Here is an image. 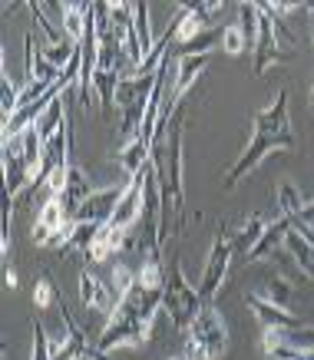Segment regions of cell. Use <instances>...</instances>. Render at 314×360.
I'll return each instance as SVG.
<instances>
[{
  "label": "cell",
  "mask_w": 314,
  "mask_h": 360,
  "mask_svg": "<svg viewBox=\"0 0 314 360\" xmlns=\"http://www.w3.org/2000/svg\"><path fill=\"white\" fill-rule=\"evenodd\" d=\"M228 347L225 321L212 304H202L189 330H185V357L189 360H218Z\"/></svg>",
  "instance_id": "6da1fadb"
},
{
  "label": "cell",
  "mask_w": 314,
  "mask_h": 360,
  "mask_svg": "<svg viewBox=\"0 0 314 360\" xmlns=\"http://www.w3.org/2000/svg\"><path fill=\"white\" fill-rule=\"evenodd\" d=\"M152 89H156V73L152 77H123L120 93H116V106L123 110V142L142 136V116H146Z\"/></svg>",
  "instance_id": "7a4b0ae2"
},
{
  "label": "cell",
  "mask_w": 314,
  "mask_h": 360,
  "mask_svg": "<svg viewBox=\"0 0 314 360\" xmlns=\"http://www.w3.org/2000/svg\"><path fill=\"white\" fill-rule=\"evenodd\" d=\"M202 297H199V288H192V284L185 281L182 268H172V271L165 274V291H163V307L165 314L172 317V324L179 330H189V324H192L195 317H199V311H202Z\"/></svg>",
  "instance_id": "3957f363"
},
{
  "label": "cell",
  "mask_w": 314,
  "mask_h": 360,
  "mask_svg": "<svg viewBox=\"0 0 314 360\" xmlns=\"http://www.w3.org/2000/svg\"><path fill=\"white\" fill-rule=\"evenodd\" d=\"M298 146V139H294V132H251L249 146H245V153L239 155V162L228 169L225 175V188H235L245 179V175L255 169V165L265 159L268 153H278V149H294Z\"/></svg>",
  "instance_id": "277c9868"
},
{
  "label": "cell",
  "mask_w": 314,
  "mask_h": 360,
  "mask_svg": "<svg viewBox=\"0 0 314 360\" xmlns=\"http://www.w3.org/2000/svg\"><path fill=\"white\" fill-rule=\"evenodd\" d=\"M288 56H291V46L282 40L275 13L268 11V4H258V40L251 50V73L261 77V73H268L271 63H284Z\"/></svg>",
  "instance_id": "5b68a950"
},
{
  "label": "cell",
  "mask_w": 314,
  "mask_h": 360,
  "mask_svg": "<svg viewBox=\"0 0 314 360\" xmlns=\"http://www.w3.org/2000/svg\"><path fill=\"white\" fill-rule=\"evenodd\" d=\"M232 258H235V251H232V235L228 229L215 231V241H212V248H208V262H206V271H202V284H199V297L212 304L215 295L222 291V281H225L228 268H232Z\"/></svg>",
  "instance_id": "8992f818"
},
{
  "label": "cell",
  "mask_w": 314,
  "mask_h": 360,
  "mask_svg": "<svg viewBox=\"0 0 314 360\" xmlns=\"http://www.w3.org/2000/svg\"><path fill=\"white\" fill-rule=\"evenodd\" d=\"M255 40H258V4H241L239 23H228L222 30V46L228 56H239L245 50H255Z\"/></svg>",
  "instance_id": "52a82bcc"
},
{
  "label": "cell",
  "mask_w": 314,
  "mask_h": 360,
  "mask_svg": "<svg viewBox=\"0 0 314 360\" xmlns=\"http://www.w3.org/2000/svg\"><path fill=\"white\" fill-rule=\"evenodd\" d=\"M123 192H126V186H113V188H106V192H93V195L73 212V221L76 225H106V221H113Z\"/></svg>",
  "instance_id": "ba28073f"
},
{
  "label": "cell",
  "mask_w": 314,
  "mask_h": 360,
  "mask_svg": "<svg viewBox=\"0 0 314 360\" xmlns=\"http://www.w3.org/2000/svg\"><path fill=\"white\" fill-rule=\"evenodd\" d=\"M245 304L251 307L255 321L261 324V334H265V330H301L304 328L301 317L291 314V311H284L282 304H271L265 295H249Z\"/></svg>",
  "instance_id": "9c48e42d"
},
{
  "label": "cell",
  "mask_w": 314,
  "mask_h": 360,
  "mask_svg": "<svg viewBox=\"0 0 314 360\" xmlns=\"http://www.w3.org/2000/svg\"><path fill=\"white\" fill-rule=\"evenodd\" d=\"M70 212L63 208L60 198H44V205H40V215L33 221V241L40 245V248H50V238H54L60 229L70 225Z\"/></svg>",
  "instance_id": "30bf717a"
},
{
  "label": "cell",
  "mask_w": 314,
  "mask_h": 360,
  "mask_svg": "<svg viewBox=\"0 0 314 360\" xmlns=\"http://www.w3.org/2000/svg\"><path fill=\"white\" fill-rule=\"evenodd\" d=\"M80 301H83L89 311H96V314H113V311H116V304H120L116 291H113L106 281L93 278L89 271L80 274Z\"/></svg>",
  "instance_id": "8fae6325"
},
{
  "label": "cell",
  "mask_w": 314,
  "mask_h": 360,
  "mask_svg": "<svg viewBox=\"0 0 314 360\" xmlns=\"http://www.w3.org/2000/svg\"><path fill=\"white\" fill-rule=\"evenodd\" d=\"M126 241H130V229H120V225L106 221V225H99L96 238H93V245H89V251H87V258L89 262H109L113 255L126 251Z\"/></svg>",
  "instance_id": "7c38bea8"
},
{
  "label": "cell",
  "mask_w": 314,
  "mask_h": 360,
  "mask_svg": "<svg viewBox=\"0 0 314 360\" xmlns=\"http://www.w3.org/2000/svg\"><path fill=\"white\" fill-rule=\"evenodd\" d=\"M23 50H27V73H30V83H46V86L60 83L63 70H56V66L46 60L33 33H27V40H23Z\"/></svg>",
  "instance_id": "4fadbf2b"
},
{
  "label": "cell",
  "mask_w": 314,
  "mask_h": 360,
  "mask_svg": "<svg viewBox=\"0 0 314 360\" xmlns=\"http://www.w3.org/2000/svg\"><path fill=\"white\" fill-rule=\"evenodd\" d=\"M208 66V53H199V56H182L175 60V83L169 89V99L172 103H182V96L192 89V83L202 77V70Z\"/></svg>",
  "instance_id": "5bb4252c"
},
{
  "label": "cell",
  "mask_w": 314,
  "mask_h": 360,
  "mask_svg": "<svg viewBox=\"0 0 314 360\" xmlns=\"http://www.w3.org/2000/svg\"><path fill=\"white\" fill-rule=\"evenodd\" d=\"M288 89H278V96L268 110L255 112L251 120V132H288Z\"/></svg>",
  "instance_id": "9a60e30c"
},
{
  "label": "cell",
  "mask_w": 314,
  "mask_h": 360,
  "mask_svg": "<svg viewBox=\"0 0 314 360\" xmlns=\"http://www.w3.org/2000/svg\"><path fill=\"white\" fill-rule=\"evenodd\" d=\"M56 7L63 13L66 40L80 46L83 37H87V23H89V13H93V4H56Z\"/></svg>",
  "instance_id": "2e32d148"
},
{
  "label": "cell",
  "mask_w": 314,
  "mask_h": 360,
  "mask_svg": "<svg viewBox=\"0 0 314 360\" xmlns=\"http://www.w3.org/2000/svg\"><path fill=\"white\" fill-rule=\"evenodd\" d=\"M93 195V188H89V175L80 169V165H70V179H66V188H63V195H60V202H63V208L70 212V219H73V212L87 198Z\"/></svg>",
  "instance_id": "e0dca14e"
},
{
  "label": "cell",
  "mask_w": 314,
  "mask_h": 360,
  "mask_svg": "<svg viewBox=\"0 0 314 360\" xmlns=\"http://www.w3.org/2000/svg\"><path fill=\"white\" fill-rule=\"evenodd\" d=\"M288 231H291V219H288V215H282L278 221H268V229H265L261 241L255 245V251H251L249 258H245V264H251V262H258V258H268V255H275V251H278V245L288 238Z\"/></svg>",
  "instance_id": "ac0fdd59"
},
{
  "label": "cell",
  "mask_w": 314,
  "mask_h": 360,
  "mask_svg": "<svg viewBox=\"0 0 314 360\" xmlns=\"http://www.w3.org/2000/svg\"><path fill=\"white\" fill-rule=\"evenodd\" d=\"M206 33V20L199 17V13L185 4V7H179L172 17V37H175V44L185 46V44H192V40H199Z\"/></svg>",
  "instance_id": "d6986e66"
},
{
  "label": "cell",
  "mask_w": 314,
  "mask_h": 360,
  "mask_svg": "<svg viewBox=\"0 0 314 360\" xmlns=\"http://www.w3.org/2000/svg\"><path fill=\"white\" fill-rule=\"evenodd\" d=\"M265 229H268V219H265V215H251V219L245 221L235 235H232V251H235V255H241V262H245L251 251H255V245L261 241Z\"/></svg>",
  "instance_id": "ffe728a7"
},
{
  "label": "cell",
  "mask_w": 314,
  "mask_h": 360,
  "mask_svg": "<svg viewBox=\"0 0 314 360\" xmlns=\"http://www.w3.org/2000/svg\"><path fill=\"white\" fill-rule=\"evenodd\" d=\"M120 162L123 169H126V175H139L146 165L152 162V146L149 142H142V139H130V142H123V149H120Z\"/></svg>",
  "instance_id": "44dd1931"
},
{
  "label": "cell",
  "mask_w": 314,
  "mask_h": 360,
  "mask_svg": "<svg viewBox=\"0 0 314 360\" xmlns=\"http://www.w3.org/2000/svg\"><path fill=\"white\" fill-rule=\"evenodd\" d=\"M0 159H4V175H7V198H17L20 195L23 186H30V175H27V165H23V159L17 153H11V149H4L0 153Z\"/></svg>",
  "instance_id": "7402d4cb"
},
{
  "label": "cell",
  "mask_w": 314,
  "mask_h": 360,
  "mask_svg": "<svg viewBox=\"0 0 314 360\" xmlns=\"http://www.w3.org/2000/svg\"><path fill=\"white\" fill-rule=\"evenodd\" d=\"M284 245H288V255H291V262L301 268L304 278H308V281H314V248H311V245H308V241H304L294 229L288 231Z\"/></svg>",
  "instance_id": "603a6c76"
},
{
  "label": "cell",
  "mask_w": 314,
  "mask_h": 360,
  "mask_svg": "<svg viewBox=\"0 0 314 360\" xmlns=\"http://www.w3.org/2000/svg\"><path fill=\"white\" fill-rule=\"evenodd\" d=\"M0 112H4V122L13 120V112L20 110V93L23 89H17V83L11 79V73H7V66H4V50H0Z\"/></svg>",
  "instance_id": "cb8c5ba5"
},
{
  "label": "cell",
  "mask_w": 314,
  "mask_h": 360,
  "mask_svg": "<svg viewBox=\"0 0 314 360\" xmlns=\"http://www.w3.org/2000/svg\"><path fill=\"white\" fill-rule=\"evenodd\" d=\"M136 281L146 288V291H165V274H163V264H159V255H149L146 264L139 268Z\"/></svg>",
  "instance_id": "d4e9b609"
},
{
  "label": "cell",
  "mask_w": 314,
  "mask_h": 360,
  "mask_svg": "<svg viewBox=\"0 0 314 360\" xmlns=\"http://www.w3.org/2000/svg\"><path fill=\"white\" fill-rule=\"evenodd\" d=\"M304 205H308V202L301 198V192H298L294 182H282V186H278V208H282V215L294 219V215H301Z\"/></svg>",
  "instance_id": "484cf974"
},
{
  "label": "cell",
  "mask_w": 314,
  "mask_h": 360,
  "mask_svg": "<svg viewBox=\"0 0 314 360\" xmlns=\"http://www.w3.org/2000/svg\"><path fill=\"white\" fill-rule=\"evenodd\" d=\"M66 122V116H63V99H56L54 106L40 116V122H37V129H40V139H54L56 132H60V126Z\"/></svg>",
  "instance_id": "4316f807"
},
{
  "label": "cell",
  "mask_w": 314,
  "mask_h": 360,
  "mask_svg": "<svg viewBox=\"0 0 314 360\" xmlns=\"http://www.w3.org/2000/svg\"><path fill=\"white\" fill-rule=\"evenodd\" d=\"M132 11H136V37H139V50L142 56L152 53V30H149V4H132Z\"/></svg>",
  "instance_id": "83f0119b"
},
{
  "label": "cell",
  "mask_w": 314,
  "mask_h": 360,
  "mask_svg": "<svg viewBox=\"0 0 314 360\" xmlns=\"http://www.w3.org/2000/svg\"><path fill=\"white\" fill-rule=\"evenodd\" d=\"M54 357V344H50V334L40 321H33V360H50Z\"/></svg>",
  "instance_id": "f1b7e54d"
},
{
  "label": "cell",
  "mask_w": 314,
  "mask_h": 360,
  "mask_svg": "<svg viewBox=\"0 0 314 360\" xmlns=\"http://www.w3.org/2000/svg\"><path fill=\"white\" fill-rule=\"evenodd\" d=\"M132 284H136V274L130 271V264H116V268H113V278H109V288L116 291V297L130 295Z\"/></svg>",
  "instance_id": "f546056e"
},
{
  "label": "cell",
  "mask_w": 314,
  "mask_h": 360,
  "mask_svg": "<svg viewBox=\"0 0 314 360\" xmlns=\"http://www.w3.org/2000/svg\"><path fill=\"white\" fill-rule=\"evenodd\" d=\"M271 301V304H288L291 301V288H288V281H284L282 274H271L268 278V295H265Z\"/></svg>",
  "instance_id": "4dcf8cb0"
},
{
  "label": "cell",
  "mask_w": 314,
  "mask_h": 360,
  "mask_svg": "<svg viewBox=\"0 0 314 360\" xmlns=\"http://www.w3.org/2000/svg\"><path fill=\"white\" fill-rule=\"evenodd\" d=\"M54 301H60V297H56V288H54V281L44 274V278L37 281V288H33V304H37V307H50Z\"/></svg>",
  "instance_id": "1f68e13d"
},
{
  "label": "cell",
  "mask_w": 314,
  "mask_h": 360,
  "mask_svg": "<svg viewBox=\"0 0 314 360\" xmlns=\"http://www.w3.org/2000/svg\"><path fill=\"white\" fill-rule=\"evenodd\" d=\"M189 7H192V11L199 13L206 23H212V20H215V13L225 11V4H222V0H212V4H189Z\"/></svg>",
  "instance_id": "d6a6232c"
},
{
  "label": "cell",
  "mask_w": 314,
  "mask_h": 360,
  "mask_svg": "<svg viewBox=\"0 0 314 360\" xmlns=\"http://www.w3.org/2000/svg\"><path fill=\"white\" fill-rule=\"evenodd\" d=\"M291 221H298V225H304V229L314 231V202H308V205L301 208V215H294Z\"/></svg>",
  "instance_id": "836d02e7"
},
{
  "label": "cell",
  "mask_w": 314,
  "mask_h": 360,
  "mask_svg": "<svg viewBox=\"0 0 314 360\" xmlns=\"http://www.w3.org/2000/svg\"><path fill=\"white\" fill-rule=\"evenodd\" d=\"M311 112H314V86H311Z\"/></svg>",
  "instance_id": "e575fe53"
},
{
  "label": "cell",
  "mask_w": 314,
  "mask_h": 360,
  "mask_svg": "<svg viewBox=\"0 0 314 360\" xmlns=\"http://www.w3.org/2000/svg\"><path fill=\"white\" fill-rule=\"evenodd\" d=\"M169 360H189V357H185V354H182V357H169Z\"/></svg>",
  "instance_id": "d590c367"
},
{
  "label": "cell",
  "mask_w": 314,
  "mask_h": 360,
  "mask_svg": "<svg viewBox=\"0 0 314 360\" xmlns=\"http://www.w3.org/2000/svg\"><path fill=\"white\" fill-rule=\"evenodd\" d=\"M265 360H271V357H265Z\"/></svg>",
  "instance_id": "8d00e7d4"
}]
</instances>
